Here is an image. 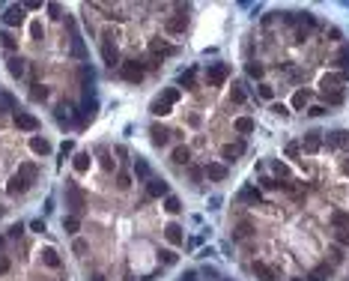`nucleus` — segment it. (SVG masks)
Masks as SVG:
<instances>
[{
    "label": "nucleus",
    "mask_w": 349,
    "mask_h": 281,
    "mask_svg": "<svg viewBox=\"0 0 349 281\" xmlns=\"http://www.w3.org/2000/svg\"><path fill=\"white\" fill-rule=\"evenodd\" d=\"M36 174H39V171H36V165H33V162H24V165H21V168H18L15 174H12V180H9L6 191H9L12 197H15V194H24V191H27V188L33 186Z\"/></svg>",
    "instance_id": "1"
},
{
    "label": "nucleus",
    "mask_w": 349,
    "mask_h": 281,
    "mask_svg": "<svg viewBox=\"0 0 349 281\" xmlns=\"http://www.w3.org/2000/svg\"><path fill=\"white\" fill-rule=\"evenodd\" d=\"M63 197H66V207L72 210V216H81L84 213V207H87V197H84V191L78 188V183H66V188H63Z\"/></svg>",
    "instance_id": "2"
},
{
    "label": "nucleus",
    "mask_w": 349,
    "mask_h": 281,
    "mask_svg": "<svg viewBox=\"0 0 349 281\" xmlns=\"http://www.w3.org/2000/svg\"><path fill=\"white\" fill-rule=\"evenodd\" d=\"M322 147H325L328 153H343V150H349V132H346V129L325 132V135H322Z\"/></svg>",
    "instance_id": "3"
},
{
    "label": "nucleus",
    "mask_w": 349,
    "mask_h": 281,
    "mask_svg": "<svg viewBox=\"0 0 349 281\" xmlns=\"http://www.w3.org/2000/svg\"><path fill=\"white\" fill-rule=\"evenodd\" d=\"M227 78H230V66H227V63H209L206 72H203L206 87H221Z\"/></svg>",
    "instance_id": "4"
},
{
    "label": "nucleus",
    "mask_w": 349,
    "mask_h": 281,
    "mask_svg": "<svg viewBox=\"0 0 349 281\" xmlns=\"http://www.w3.org/2000/svg\"><path fill=\"white\" fill-rule=\"evenodd\" d=\"M120 75L126 78V81L137 84V81H143V78H146V66L140 60H123L120 63Z\"/></svg>",
    "instance_id": "5"
},
{
    "label": "nucleus",
    "mask_w": 349,
    "mask_h": 281,
    "mask_svg": "<svg viewBox=\"0 0 349 281\" xmlns=\"http://www.w3.org/2000/svg\"><path fill=\"white\" fill-rule=\"evenodd\" d=\"M245 150H248V141H245V138H236V141L224 144V147H221V162H224V165L236 162L239 156H245Z\"/></svg>",
    "instance_id": "6"
},
{
    "label": "nucleus",
    "mask_w": 349,
    "mask_h": 281,
    "mask_svg": "<svg viewBox=\"0 0 349 281\" xmlns=\"http://www.w3.org/2000/svg\"><path fill=\"white\" fill-rule=\"evenodd\" d=\"M263 200H266V197H263V191H260L254 183L245 186V188L236 194V204H239V207H263Z\"/></svg>",
    "instance_id": "7"
},
{
    "label": "nucleus",
    "mask_w": 349,
    "mask_h": 281,
    "mask_svg": "<svg viewBox=\"0 0 349 281\" xmlns=\"http://www.w3.org/2000/svg\"><path fill=\"white\" fill-rule=\"evenodd\" d=\"M176 12H179V15H170V18L164 21V30H167L170 36H179V33H185V27H188V9H185V6H176Z\"/></svg>",
    "instance_id": "8"
},
{
    "label": "nucleus",
    "mask_w": 349,
    "mask_h": 281,
    "mask_svg": "<svg viewBox=\"0 0 349 281\" xmlns=\"http://www.w3.org/2000/svg\"><path fill=\"white\" fill-rule=\"evenodd\" d=\"M322 135H325V132H307V135L298 141L301 156H317V153L322 150Z\"/></svg>",
    "instance_id": "9"
},
{
    "label": "nucleus",
    "mask_w": 349,
    "mask_h": 281,
    "mask_svg": "<svg viewBox=\"0 0 349 281\" xmlns=\"http://www.w3.org/2000/svg\"><path fill=\"white\" fill-rule=\"evenodd\" d=\"M203 177H206L209 183H224V180L230 177V171H227L224 162H212V158H209V162L203 165Z\"/></svg>",
    "instance_id": "10"
},
{
    "label": "nucleus",
    "mask_w": 349,
    "mask_h": 281,
    "mask_svg": "<svg viewBox=\"0 0 349 281\" xmlns=\"http://www.w3.org/2000/svg\"><path fill=\"white\" fill-rule=\"evenodd\" d=\"M15 126L21 132H36L39 129V120L33 114H27V111H15Z\"/></svg>",
    "instance_id": "11"
},
{
    "label": "nucleus",
    "mask_w": 349,
    "mask_h": 281,
    "mask_svg": "<svg viewBox=\"0 0 349 281\" xmlns=\"http://www.w3.org/2000/svg\"><path fill=\"white\" fill-rule=\"evenodd\" d=\"M170 162H173L176 168H188V165H191V147H185V144L173 147V153H170Z\"/></svg>",
    "instance_id": "12"
},
{
    "label": "nucleus",
    "mask_w": 349,
    "mask_h": 281,
    "mask_svg": "<svg viewBox=\"0 0 349 281\" xmlns=\"http://www.w3.org/2000/svg\"><path fill=\"white\" fill-rule=\"evenodd\" d=\"M254 129H257V123H254L251 117H236V120H233V132H236L239 138H245V141H248V135Z\"/></svg>",
    "instance_id": "13"
},
{
    "label": "nucleus",
    "mask_w": 349,
    "mask_h": 281,
    "mask_svg": "<svg viewBox=\"0 0 349 281\" xmlns=\"http://www.w3.org/2000/svg\"><path fill=\"white\" fill-rule=\"evenodd\" d=\"M149 135H152V144L155 147H167L170 144V129H164V126H159V123H152V129H149Z\"/></svg>",
    "instance_id": "14"
},
{
    "label": "nucleus",
    "mask_w": 349,
    "mask_h": 281,
    "mask_svg": "<svg viewBox=\"0 0 349 281\" xmlns=\"http://www.w3.org/2000/svg\"><path fill=\"white\" fill-rule=\"evenodd\" d=\"M167 194H170V188H167L164 180H155V177H152V180L146 183V197H167Z\"/></svg>",
    "instance_id": "15"
},
{
    "label": "nucleus",
    "mask_w": 349,
    "mask_h": 281,
    "mask_svg": "<svg viewBox=\"0 0 349 281\" xmlns=\"http://www.w3.org/2000/svg\"><path fill=\"white\" fill-rule=\"evenodd\" d=\"M102 60H105L110 69H113V66L120 69V63H123V60H120V51H116V45H107V42H102Z\"/></svg>",
    "instance_id": "16"
},
{
    "label": "nucleus",
    "mask_w": 349,
    "mask_h": 281,
    "mask_svg": "<svg viewBox=\"0 0 349 281\" xmlns=\"http://www.w3.org/2000/svg\"><path fill=\"white\" fill-rule=\"evenodd\" d=\"M164 239H167L170 246H182V243H185V233H182V227H179L176 221H170V224L164 227Z\"/></svg>",
    "instance_id": "17"
},
{
    "label": "nucleus",
    "mask_w": 349,
    "mask_h": 281,
    "mask_svg": "<svg viewBox=\"0 0 349 281\" xmlns=\"http://www.w3.org/2000/svg\"><path fill=\"white\" fill-rule=\"evenodd\" d=\"M24 21V6H9L6 12H3V24H6V30L9 27H18Z\"/></svg>",
    "instance_id": "18"
},
{
    "label": "nucleus",
    "mask_w": 349,
    "mask_h": 281,
    "mask_svg": "<svg viewBox=\"0 0 349 281\" xmlns=\"http://www.w3.org/2000/svg\"><path fill=\"white\" fill-rule=\"evenodd\" d=\"M328 278H334V266H328L325 260H322V263H320L314 272L307 275V281H328Z\"/></svg>",
    "instance_id": "19"
},
{
    "label": "nucleus",
    "mask_w": 349,
    "mask_h": 281,
    "mask_svg": "<svg viewBox=\"0 0 349 281\" xmlns=\"http://www.w3.org/2000/svg\"><path fill=\"white\" fill-rule=\"evenodd\" d=\"M230 102H233V105H245V102H248V90H245L242 81H233V87H230Z\"/></svg>",
    "instance_id": "20"
},
{
    "label": "nucleus",
    "mask_w": 349,
    "mask_h": 281,
    "mask_svg": "<svg viewBox=\"0 0 349 281\" xmlns=\"http://www.w3.org/2000/svg\"><path fill=\"white\" fill-rule=\"evenodd\" d=\"M257 96H260V102H275V96H278V90H275V84H268V81H260L257 84Z\"/></svg>",
    "instance_id": "21"
},
{
    "label": "nucleus",
    "mask_w": 349,
    "mask_h": 281,
    "mask_svg": "<svg viewBox=\"0 0 349 281\" xmlns=\"http://www.w3.org/2000/svg\"><path fill=\"white\" fill-rule=\"evenodd\" d=\"M6 66H9V75L12 78H24V72H27V60L24 57H15V54L6 60Z\"/></svg>",
    "instance_id": "22"
},
{
    "label": "nucleus",
    "mask_w": 349,
    "mask_h": 281,
    "mask_svg": "<svg viewBox=\"0 0 349 281\" xmlns=\"http://www.w3.org/2000/svg\"><path fill=\"white\" fill-rule=\"evenodd\" d=\"M328 236H331V243H334V246L349 249V227H331Z\"/></svg>",
    "instance_id": "23"
},
{
    "label": "nucleus",
    "mask_w": 349,
    "mask_h": 281,
    "mask_svg": "<svg viewBox=\"0 0 349 281\" xmlns=\"http://www.w3.org/2000/svg\"><path fill=\"white\" fill-rule=\"evenodd\" d=\"M134 177H137V183H149L152 180V171H149V165L143 162V158H134Z\"/></svg>",
    "instance_id": "24"
},
{
    "label": "nucleus",
    "mask_w": 349,
    "mask_h": 281,
    "mask_svg": "<svg viewBox=\"0 0 349 281\" xmlns=\"http://www.w3.org/2000/svg\"><path fill=\"white\" fill-rule=\"evenodd\" d=\"M149 111H152V117H167V114L173 111V105H170V102H164V99L159 96V99H155V102L149 105Z\"/></svg>",
    "instance_id": "25"
},
{
    "label": "nucleus",
    "mask_w": 349,
    "mask_h": 281,
    "mask_svg": "<svg viewBox=\"0 0 349 281\" xmlns=\"http://www.w3.org/2000/svg\"><path fill=\"white\" fill-rule=\"evenodd\" d=\"M328 224H331V227H349V213L331 210V213H328Z\"/></svg>",
    "instance_id": "26"
},
{
    "label": "nucleus",
    "mask_w": 349,
    "mask_h": 281,
    "mask_svg": "<svg viewBox=\"0 0 349 281\" xmlns=\"http://www.w3.org/2000/svg\"><path fill=\"white\" fill-rule=\"evenodd\" d=\"M260 191H278V180L271 177V174H263V177H257V183H254Z\"/></svg>",
    "instance_id": "27"
},
{
    "label": "nucleus",
    "mask_w": 349,
    "mask_h": 281,
    "mask_svg": "<svg viewBox=\"0 0 349 281\" xmlns=\"http://www.w3.org/2000/svg\"><path fill=\"white\" fill-rule=\"evenodd\" d=\"M30 150H33L36 156H48V153H51V144H48L45 138H30Z\"/></svg>",
    "instance_id": "28"
},
{
    "label": "nucleus",
    "mask_w": 349,
    "mask_h": 281,
    "mask_svg": "<svg viewBox=\"0 0 349 281\" xmlns=\"http://www.w3.org/2000/svg\"><path fill=\"white\" fill-rule=\"evenodd\" d=\"M325 254H328V260H325L328 266H337V263H343V257H346V254H343V249H340V246H334V243L328 246V251H325Z\"/></svg>",
    "instance_id": "29"
},
{
    "label": "nucleus",
    "mask_w": 349,
    "mask_h": 281,
    "mask_svg": "<svg viewBox=\"0 0 349 281\" xmlns=\"http://www.w3.org/2000/svg\"><path fill=\"white\" fill-rule=\"evenodd\" d=\"M90 162H93L90 153H78V156H75V171H78V174H87V171H90Z\"/></svg>",
    "instance_id": "30"
},
{
    "label": "nucleus",
    "mask_w": 349,
    "mask_h": 281,
    "mask_svg": "<svg viewBox=\"0 0 349 281\" xmlns=\"http://www.w3.org/2000/svg\"><path fill=\"white\" fill-rule=\"evenodd\" d=\"M42 263L51 266V269H60V254H57V249H45V251H42Z\"/></svg>",
    "instance_id": "31"
},
{
    "label": "nucleus",
    "mask_w": 349,
    "mask_h": 281,
    "mask_svg": "<svg viewBox=\"0 0 349 281\" xmlns=\"http://www.w3.org/2000/svg\"><path fill=\"white\" fill-rule=\"evenodd\" d=\"M268 111L275 114V117H284V120H287V117H293V108H290L287 102H271V105H268Z\"/></svg>",
    "instance_id": "32"
},
{
    "label": "nucleus",
    "mask_w": 349,
    "mask_h": 281,
    "mask_svg": "<svg viewBox=\"0 0 349 281\" xmlns=\"http://www.w3.org/2000/svg\"><path fill=\"white\" fill-rule=\"evenodd\" d=\"M164 210H167L170 216H179V213H182V204H179L176 194H167V197H164Z\"/></svg>",
    "instance_id": "33"
},
{
    "label": "nucleus",
    "mask_w": 349,
    "mask_h": 281,
    "mask_svg": "<svg viewBox=\"0 0 349 281\" xmlns=\"http://www.w3.org/2000/svg\"><path fill=\"white\" fill-rule=\"evenodd\" d=\"M245 69H248V75H251V78H266V66H263L260 60H248V66H245Z\"/></svg>",
    "instance_id": "34"
},
{
    "label": "nucleus",
    "mask_w": 349,
    "mask_h": 281,
    "mask_svg": "<svg viewBox=\"0 0 349 281\" xmlns=\"http://www.w3.org/2000/svg\"><path fill=\"white\" fill-rule=\"evenodd\" d=\"M0 45H3L6 51H15V48H18V39H15L9 30H3V33H0Z\"/></svg>",
    "instance_id": "35"
},
{
    "label": "nucleus",
    "mask_w": 349,
    "mask_h": 281,
    "mask_svg": "<svg viewBox=\"0 0 349 281\" xmlns=\"http://www.w3.org/2000/svg\"><path fill=\"white\" fill-rule=\"evenodd\" d=\"M63 227H66V233H78V230H81V219H78V216H66Z\"/></svg>",
    "instance_id": "36"
},
{
    "label": "nucleus",
    "mask_w": 349,
    "mask_h": 281,
    "mask_svg": "<svg viewBox=\"0 0 349 281\" xmlns=\"http://www.w3.org/2000/svg\"><path fill=\"white\" fill-rule=\"evenodd\" d=\"M30 99H33V102H45V99H48V87H42V84H33V90H30Z\"/></svg>",
    "instance_id": "37"
},
{
    "label": "nucleus",
    "mask_w": 349,
    "mask_h": 281,
    "mask_svg": "<svg viewBox=\"0 0 349 281\" xmlns=\"http://www.w3.org/2000/svg\"><path fill=\"white\" fill-rule=\"evenodd\" d=\"M307 99H310V96H307L304 90H298V93L293 96V108H295V111H307Z\"/></svg>",
    "instance_id": "38"
},
{
    "label": "nucleus",
    "mask_w": 349,
    "mask_h": 281,
    "mask_svg": "<svg viewBox=\"0 0 349 281\" xmlns=\"http://www.w3.org/2000/svg\"><path fill=\"white\" fill-rule=\"evenodd\" d=\"M304 114L317 120V117H325V114H331V111H328V108H325V105L320 102V105H307V111H304Z\"/></svg>",
    "instance_id": "39"
},
{
    "label": "nucleus",
    "mask_w": 349,
    "mask_h": 281,
    "mask_svg": "<svg viewBox=\"0 0 349 281\" xmlns=\"http://www.w3.org/2000/svg\"><path fill=\"white\" fill-rule=\"evenodd\" d=\"M284 156H287V158H293V162H298V158H301V147H298V141H290Z\"/></svg>",
    "instance_id": "40"
},
{
    "label": "nucleus",
    "mask_w": 349,
    "mask_h": 281,
    "mask_svg": "<svg viewBox=\"0 0 349 281\" xmlns=\"http://www.w3.org/2000/svg\"><path fill=\"white\" fill-rule=\"evenodd\" d=\"M72 251H75V254H84V251H87V239H75V243H72Z\"/></svg>",
    "instance_id": "41"
},
{
    "label": "nucleus",
    "mask_w": 349,
    "mask_h": 281,
    "mask_svg": "<svg viewBox=\"0 0 349 281\" xmlns=\"http://www.w3.org/2000/svg\"><path fill=\"white\" fill-rule=\"evenodd\" d=\"M99 156H102V168H105V171H113V162H110L107 150H99Z\"/></svg>",
    "instance_id": "42"
},
{
    "label": "nucleus",
    "mask_w": 349,
    "mask_h": 281,
    "mask_svg": "<svg viewBox=\"0 0 349 281\" xmlns=\"http://www.w3.org/2000/svg\"><path fill=\"white\" fill-rule=\"evenodd\" d=\"M161 263L164 266H173L176 263V251H161Z\"/></svg>",
    "instance_id": "43"
},
{
    "label": "nucleus",
    "mask_w": 349,
    "mask_h": 281,
    "mask_svg": "<svg viewBox=\"0 0 349 281\" xmlns=\"http://www.w3.org/2000/svg\"><path fill=\"white\" fill-rule=\"evenodd\" d=\"M30 36H33V39H42V24H39V21L30 24Z\"/></svg>",
    "instance_id": "44"
},
{
    "label": "nucleus",
    "mask_w": 349,
    "mask_h": 281,
    "mask_svg": "<svg viewBox=\"0 0 349 281\" xmlns=\"http://www.w3.org/2000/svg\"><path fill=\"white\" fill-rule=\"evenodd\" d=\"M0 102H3V105H6L9 111H18V108H15V99H12L9 93H3V96H0Z\"/></svg>",
    "instance_id": "45"
},
{
    "label": "nucleus",
    "mask_w": 349,
    "mask_h": 281,
    "mask_svg": "<svg viewBox=\"0 0 349 281\" xmlns=\"http://www.w3.org/2000/svg\"><path fill=\"white\" fill-rule=\"evenodd\" d=\"M116 183H120V188H129L132 186V177L129 174H120V177H116Z\"/></svg>",
    "instance_id": "46"
},
{
    "label": "nucleus",
    "mask_w": 349,
    "mask_h": 281,
    "mask_svg": "<svg viewBox=\"0 0 349 281\" xmlns=\"http://www.w3.org/2000/svg\"><path fill=\"white\" fill-rule=\"evenodd\" d=\"M340 171H343V177L349 180V156H343V165H340Z\"/></svg>",
    "instance_id": "47"
},
{
    "label": "nucleus",
    "mask_w": 349,
    "mask_h": 281,
    "mask_svg": "<svg viewBox=\"0 0 349 281\" xmlns=\"http://www.w3.org/2000/svg\"><path fill=\"white\" fill-rule=\"evenodd\" d=\"M30 227H33V230H36V233H42V230H45V221H33V224H30Z\"/></svg>",
    "instance_id": "48"
},
{
    "label": "nucleus",
    "mask_w": 349,
    "mask_h": 281,
    "mask_svg": "<svg viewBox=\"0 0 349 281\" xmlns=\"http://www.w3.org/2000/svg\"><path fill=\"white\" fill-rule=\"evenodd\" d=\"M90 281H105V275H99V272H96V275H90Z\"/></svg>",
    "instance_id": "49"
},
{
    "label": "nucleus",
    "mask_w": 349,
    "mask_h": 281,
    "mask_svg": "<svg viewBox=\"0 0 349 281\" xmlns=\"http://www.w3.org/2000/svg\"><path fill=\"white\" fill-rule=\"evenodd\" d=\"M290 281H307V278H301V275H295V278H290Z\"/></svg>",
    "instance_id": "50"
}]
</instances>
